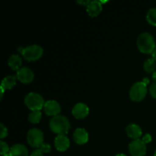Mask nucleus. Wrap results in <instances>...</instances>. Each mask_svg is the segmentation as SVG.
Returning <instances> with one entry per match:
<instances>
[{
  "label": "nucleus",
  "instance_id": "1",
  "mask_svg": "<svg viewBox=\"0 0 156 156\" xmlns=\"http://www.w3.org/2000/svg\"><path fill=\"white\" fill-rule=\"evenodd\" d=\"M50 128L58 135H65L69 130L70 123L66 117L59 114L53 117L50 120Z\"/></svg>",
  "mask_w": 156,
  "mask_h": 156
},
{
  "label": "nucleus",
  "instance_id": "2",
  "mask_svg": "<svg viewBox=\"0 0 156 156\" xmlns=\"http://www.w3.org/2000/svg\"><path fill=\"white\" fill-rule=\"evenodd\" d=\"M137 47L144 53H152L155 48V41L153 36L149 32L140 34L137 38Z\"/></svg>",
  "mask_w": 156,
  "mask_h": 156
},
{
  "label": "nucleus",
  "instance_id": "3",
  "mask_svg": "<svg viewBox=\"0 0 156 156\" xmlns=\"http://www.w3.org/2000/svg\"><path fill=\"white\" fill-rule=\"evenodd\" d=\"M24 103L31 111H40L41 108H44L45 102L40 94L30 92L24 98Z\"/></svg>",
  "mask_w": 156,
  "mask_h": 156
},
{
  "label": "nucleus",
  "instance_id": "4",
  "mask_svg": "<svg viewBox=\"0 0 156 156\" xmlns=\"http://www.w3.org/2000/svg\"><path fill=\"white\" fill-rule=\"evenodd\" d=\"M147 93V85L142 82H137L132 85L129 91V97L134 101L143 100Z\"/></svg>",
  "mask_w": 156,
  "mask_h": 156
},
{
  "label": "nucleus",
  "instance_id": "5",
  "mask_svg": "<svg viewBox=\"0 0 156 156\" xmlns=\"http://www.w3.org/2000/svg\"><path fill=\"white\" fill-rule=\"evenodd\" d=\"M44 50L40 45L33 44V45L27 46L22 49L21 54L24 58L28 61H34L38 59L42 56Z\"/></svg>",
  "mask_w": 156,
  "mask_h": 156
},
{
  "label": "nucleus",
  "instance_id": "6",
  "mask_svg": "<svg viewBox=\"0 0 156 156\" xmlns=\"http://www.w3.org/2000/svg\"><path fill=\"white\" fill-rule=\"evenodd\" d=\"M29 145L34 148H40L44 143V133L37 128H33L28 131L27 135Z\"/></svg>",
  "mask_w": 156,
  "mask_h": 156
},
{
  "label": "nucleus",
  "instance_id": "7",
  "mask_svg": "<svg viewBox=\"0 0 156 156\" xmlns=\"http://www.w3.org/2000/svg\"><path fill=\"white\" fill-rule=\"evenodd\" d=\"M129 151L132 156H144L146 153V143L140 139L133 140L129 143Z\"/></svg>",
  "mask_w": 156,
  "mask_h": 156
},
{
  "label": "nucleus",
  "instance_id": "8",
  "mask_svg": "<svg viewBox=\"0 0 156 156\" xmlns=\"http://www.w3.org/2000/svg\"><path fill=\"white\" fill-rule=\"evenodd\" d=\"M17 79L23 83H30L33 81L34 74L30 69L27 67H21L17 71Z\"/></svg>",
  "mask_w": 156,
  "mask_h": 156
},
{
  "label": "nucleus",
  "instance_id": "9",
  "mask_svg": "<svg viewBox=\"0 0 156 156\" xmlns=\"http://www.w3.org/2000/svg\"><path fill=\"white\" fill-rule=\"evenodd\" d=\"M44 112L49 116H56L59 115L61 111V108L59 104L55 100H50L45 102L44 106Z\"/></svg>",
  "mask_w": 156,
  "mask_h": 156
},
{
  "label": "nucleus",
  "instance_id": "10",
  "mask_svg": "<svg viewBox=\"0 0 156 156\" xmlns=\"http://www.w3.org/2000/svg\"><path fill=\"white\" fill-rule=\"evenodd\" d=\"M73 116L77 119H82L86 117L89 113V108L85 104L82 102L77 103L73 108Z\"/></svg>",
  "mask_w": 156,
  "mask_h": 156
},
{
  "label": "nucleus",
  "instance_id": "11",
  "mask_svg": "<svg viewBox=\"0 0 156 156\" xmlns=\"http://www.w3.org/2000/svg\"><path fill=\"white\" fill-rule=\"evenodd\" d=\"M54 145L58 151L64 152L69 147L70 142L66 135H57L55 138Z\"/></svg>",
  "mask_w": 156,
  "mask_h": 156
},
{
  "label": "nucleus",
  "instance_id": "12",
  "mask_svg": "<svg viewBox=\"0 0 156 156\" xmlns=\"http://www.w3.org/2000/svg\"><path fill=\"white\" fill-rule=\"evenodd\" d=\"M73 139L78 144H85L88 140V133L83 128H77L73 133Z\"/></svg>",
  "mask_w": 156,
  "mask_h": 156
},
{
  "label": "nucleus",
  "instance_id": "13",
  "mask_svg": "<svg viewBox=\"0 0 156 156\" xmlns=\"http://www.w3.org/2000/svg\"><path fill=\"white\" fill-rule=\"evenodd\" d=\"M86 10L88 15L91 17H95L100 14L102 10L101 2L100 1H90L86 5Z\"/></svg>",
  "mask_w": 156,
  "mask_h": 156
},
{
  "label": "nucleus",
  "instance_id": "14",
  "mask_svg": "<svg viewBox=\"0 0 156 156\" xmlns=\"http://www.w3.org/2000/svg\"><path fill=\"white\" fill-rule=\"evenodd\" d=\"M126 134L129 137L135 140H138L142 136V129L139 125L135 123H130L126 128Z\"/></svg>",
  "mask_w": 156,
  "mask_h": 156
},
{
  "label": "nucleus",
  "instance_id": "15",
  "mask_svg": "<svg viewBox=\"0 0 156 156\" xmlns=\"http://www.w3.org/2000/svg\"><path fill=\"white\" fill-rule=\"evenodd\" d=\"M11 156H28V150L23 144L17 143L10 149Z\"/></svg>",
  "mask_w": 156,
  "mask_h": 156
},
{
  "label": "nucleus",
  "instance_id": "16",
  "mask_svg": "<svg viewBox=\"0 0 156 156\" xmlns=\"http://www.w3.org/2000/svg\"><path fill=\"white\" fill-rule=\"evenodd\" d=\"M9 66L13 70H17L21 68V65H22V59L21 56L18 54H13L9 57V61H8Z\"/></svg>",
  "mask_w": 156,
  "mask_h": 156
},
{
  "label": "nucleus",
  "instance_id": "17",
  "mask_svg": "<svg viewBox=\"0 0 156 156\" xmlns=\"http://www.w3.org/2000/svg\"><path fill=\"white\" fill-rule=\"evenodd\" d=\"M17 76H8L5 77L2 81L1 87H2L5 90L11 89L13 88L16 84Z\"/></svg>",
  "mask_w": 156,
  "mask_h": 156
},
{
  "label": "nucleus",
  "instance_id": "18",
  "mask_svg": "<svg viewBox=\"0 0 156 156\" xmlns=\"http://www.w3.org/2000/svg\"><path fill=\"white\" fill-rule=\"evenodd\" d=\"M156 63L153 58H149L144 62V69L147 73H154L155 71Z\"/></svg>",
  "mask_w": 156,
  "mask_h": 156
},
{
  "label": "nucleus",
  "instance_id": "19",
  "mask_svg": "<svg viewBox=\"0 0 156 156\" xmlns=\"http://www.w3.org/2000/svg\"><path fill=\"white\" fill-rule=\"evenodd\" d=\"M41 111H32L28 115V120L32 123H38L41 119Z\"/></svg>",
  "mask_w": 156,
  "mask_h": 156
},
{
  "label": "nucleus",
  "instance_id": "20",
  "mask_svg": "<svg viewBox=\"0 0 156 156\" xmlns=\"http://www.w3.org/2000/svg\"><path fill=\"white\" fill-rule=\"evenodd\" d=\"M146 20L150 24L156 26V8H152L148 11Z\"/></svg>",
  "mask_w": 156,
  "mask_h": 156
},
{
  "label": "nucleus",
  "instance_id": "21",
  "mask_svg": "<svg viewBox=\"0 0 156 156\" xmlns=\"http://www.w3.org/2000/svg\"><path fill=\"white\" fill-rule=\"evenodd\" d=\"M1 155H6V154L9 153L10 152V149H9V146L5 142L1 141Z\"/></svg>",
  "mask_w": 156,
  "mask_h": 156
},
{
  "label": "nucleus",
  "instance_id": "22",
  "mask_svg": "<svg viewBox=\"0 0 156 156\" xmlns=\"http://www.w3.org/2000/svg\"><path fill=\"white\" fill-rule=\"evenodd\" d=\"M39 149L43 153H48L51 151V146H50V144H47V143H43L41 147L39 148Z\"/></svg>",
  "mask_w": 156,
  "mask_h": 156
},
{
  "label": "nucleus",
  "instance_id": "23",
  "mask_svg": "<svg viewBox=\"0 0 156 156\" xmlns=\"http://www.w3.org/2000/svg\"><path fill=\"white\" fill-rule=\"evenodd\" d=\"M0 127H1V131H0V138L3 139L8 136V129L6 126H4L3 123L0 124Z\"/></svg>",
  "mask_w": 156,
  "mask_h": 156
},
{
  "label": "nucleus",
  "instance_id": "24",
  "mask_svg": "<svg viewBox=\"0 0 156 156\" xmlns=\"http://www.w3.org/2000/svg\"><path fill=\"white\" fill-rule=\"evenodd\" d=\"M149 91H150V94L152 98H156V82L152 83V85L149 88Z\"/></svg>",
  "mask_w": 156,
  "mask_h": 156
},
{
  "label": "nucleus",
  "instance_id": "25",
  "mask_svg": "<svg viewBox=\"0 0 156 156\" xmlns=\"http://www.w3.org/2000/svg\"><path fill=\"white\" fill-rule=\"evenodd\" d=\"M142 140L146 144V143H149L152 141V136H151V135L149 133H146V135L143 137Z\"/></svg>",
  "mask_w": 156,
  "mask_h": 156
},
{
  "label": "nucleus",
  "instance_id": "26",
  "mask_svg": "<svg viewBox=\"0 0 156 156\" xmlns=\"http://www.w3.org/2000/svg\"><path fill=\"white\" fill-rule=\"evenodd\" d=\"M30 156H44V155H43V152H41V151L38 149L34 151Z\"/></svg>",
  "mask_w": 156,
  "mask_h": 156
},
{
  "label": "nucleus",
  "instance_id": "27",
  "mask_svg": "<svg viewBox=\"0 0 156 156\" xmlns=\"http://www.w3.org/2000/svg\"><path fill=\"white\" fill-rule=\"evenodd\" d=\"M152 58H153L155 60H156V47H155V50H154L153 52L152 53Z\"/></svg>",
  "mask_w": 156,
  "mask_h": 156
},
{
  "label": "nucleus",
  "instance_id": "28",
  "mask_svg": "<svg viewBox=\"0 0 156 156\" xmlns=\"http://www.w3.org/2000/svg\"><path fill=\"white\" fill-rule=\"evenodd\" d=\"M143 82H144L146 85H147V84L149 82V79H148V78H144V79H143Z\"/></svg>",
  "mask_w": 156,
  "mask_h": 156
},
{
  "label": "nucleus",
  "instance_id": "29",
  "mask_svg": "<svg viewBox=\"0 0 156 156\" xmlns=\"http://www.w3.org/2000/svg\"><path fill=\"white\" fill-rule=\"evenodd\" d=\"M152 79L155 81V82H156V71L152 73Z\"/></svg>",
  "mask_w": 156,
  "mask_h": 156
},
{
  "label": "nucleus",
  "instance_id": "30",
  "mask_svg": "<svg viewBox=\"0 0 156 156\" xmlns=\"http://www.w3.org/2000/svg\"><path fill=\"white\" fill-rule=\"evenodd\" d=\"M4 91H5L4 88H3L2 87H1V98H2L3 94H4Z\"/></svg>",
  "mask_w": 156,
  "mask_h": 156
},
{
  "label": "nucleus",
  "instance_id": "31",
  "mask_svg": "<svg viewBox=\"0 0 156 156\" xmlns=\"http://www.w3.org/2000/svg\"><path fill=\"white\" fill-rule=\"evenodd\" d=\"M116 156H126V155H125V154H123V153H122V154H117V155H116Z\"/></svg>",
  "mask_w": 156,
  "mask_h": 156
},
{
  "label": "nucleus",
  "instance_id": "32",
  "mask_svg": "<svg viewBox=\"0 0 156 156\" xmlns=\"http://www.w3.org/2000/svg\"><path fill=\"white\" fill-rule=\"evenodd\" d=\"M154 156H156V150H155V154H154Z\"/></svg>",
  "mask_w": 156,
  "mask_h": 156
}]
</instances>
